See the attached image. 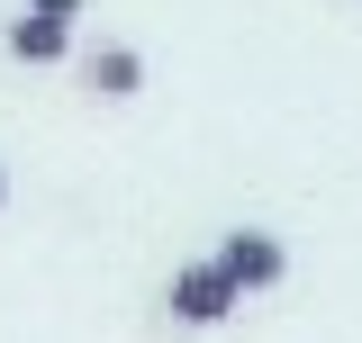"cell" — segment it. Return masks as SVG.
Returning a JSON list of instances; mask_svg holds the SVG:
<instances>
[{
    "label": "cell",
    "instance_id": "obj_1",
    "mask_svg": "<svg viewBox=\"0 0 362 343\" xmlns=\"http://www.w3.org/2000/svg\"><path fill=\"white\" fill-rule=\"evenodd\" d=\"M163 307H173V325H226L235 307H245V289L226 280V262H181L173 271V289H163Z\"/></svg>",
    "mask_w": 362,
    "mask_h": 343
},
{
    "label": "cell",
    "instance_id": "obj_2",
    "mask_svg": "<svg viewBox=\"0 0 362 343\" xmlns=\"http://www.w3.org/2000/svg\"><path fill=\"white\" fill-rule=\"evenodd\" d=\"M218 262L235 289H272L281 271H290V253H281V235H263V226H235V235H218Z\"/></svg>",
    "mask_w": 362,
    "mask_h": 343
},
{
    "label": "cell",
    "instance_id": "obj_4",
    "mask_svg": "<svg viewBox=\"0 0 362 343\" xmlns=\"http://www.w3.org/2000/svg\"><path fill=\"white\" fill-rule=\"evenodd\" d=\"M82 82L100 90V100H136V90H145V54H136V45H90Z\"/></svg>",
    "mask_w": 362,
    "mask_h": 343
},
{
    "label": "cell",
    "instance_id": "obj_6",
    "mask_svg": "<svg viewBox=\"0 0 362 343\" xmlns=\"http://www.w3.org/2000/svg\"><path fill=\"white\" fill-rule=\"evenodd\" d=\"M0 208H9V172H0Z\"/></svg>",
    "mask_w": 362,
    "mask_h": 343
},
{
    "label": "cell",
    "instance_id": "obj_5",
    "mask_svg": "<svg viewBox=\"0 0 362 343\" xmlns=\"http://www.w3.org/2000/svg\"><path fill=\"white\" fill-rule=\"evenodd\" d=\"M28 9H45V18H82V0H28Z\"/></svg>",
    "mask_w": 362,
    "mask_h": 343
},
{
    "label": "cell",
    "instance_id": "obj_3",
    "mask_svg": "<svg viewBox=\"0 0 362 343\" xmlns=\"http://www.w3.org/2000/svg\"><path fill=\"white\" fill-rule=\"evenodd\" d=\"M0 45H9L18 64H64V54H73V18H45V9H18V18L0 28Z\"/></svg>",
    "mask_w": 362,
    "mask_h": 343
}]
</instances>
